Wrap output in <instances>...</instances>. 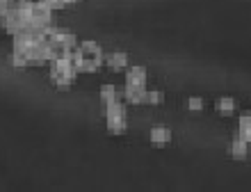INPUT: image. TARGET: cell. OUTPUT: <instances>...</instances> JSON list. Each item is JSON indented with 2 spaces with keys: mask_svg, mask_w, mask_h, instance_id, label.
<instances>
[{
  "mask_svg": "<svg viewBox=\"0 0 251 192\" xmlns=\"http://www.w3.org/2000/svg\"><path fill=\"white\" fill-rule=\"evenodd\" d=\"M78 76V69L71 64L69 57H55L50 60V78L57 87H69Z\"/></svg>",
  "mask_w": 251,
  "mask_h": 192,
  "instance_id": "6da1fadb",
  "label": "cell"
},
{
  "mask_svg": "<svg viewBox=\"0 0 251 192\" xmlns=\"http://www.w3.org/2000/svg\"><path fill=\"white\" fill-rule=\"evenodd\" d=\"M80 53L85 55V57H89V60H96V62H103L105 57H103V51H100V46L96 44V41H82V44H78Z\"/></svg>",
  "mask_w": 251,
  "mask_h": 192,
  "instance_id": "7a4b0ae2",
  "label": "cell"
},
{
  "mask_svg": "<svg viewBox=\"0 0 251 192\" xmlns=\"http://www.w3.org/2000/svg\"><path fill=\"white\" fill-rule=\"evenodd\" d=\"M149 137H151V144L165 146V144H169V142H172V131H169L167 126H155V128H151Z\"/></svg>",
  "mask_w": 251,
  "mask_h": 192,
  "instance_id": "3957f363",
  "label": "cell"
},
{
  "mask_svg": "<svg viewBox=\"0 0 251 192\" xmlns=\"http://www.w3.org/2000/svg\"><path fill=\"white\" fill-rule=\"evenodd\" d=\"M126 85H142L146 87V69L144 66H130L126 73Z\"/></svg>",
  "mask_w": 251,
  "mask_h": 192,
  "instance_id": "277c9868",
  "label": "cell"
},
{
  "mask_svg": "<svg viewBox=\"0 0 251 192\" xmlns=\"http://www.w3.org/2000/svg\"><path fill=\"white\" fill-rule=\"evenodd\" d=\"M126 101H130V103H146V87L126 85Z\"/></svg>",
  "mask_w": 251,
  "mask_h": 192,
  "instance_id": "5b68a950",
  "label": "cell"
},
{
  "mask_svg": "<svg viewBox=\"0 0 251 192\" xmlns=\"http://www.w3.org/2000/svg\"><path fill=\"white\" fill-rule=\"evenodd\" d=\"M105 119H107L110 133H114V135H121V133L128 131V119H126V114H114V117H105Z\"/></svg>",
  "mask_w": 251,
  "mask_h": 192,
  "instance_id": "8992f818",
  "label": "cell"
},
{
  "mask_svg": "<svg viewBox=\"0 0 251 192\" xmlns=\"http://www.w3.org/2000/svg\"><path fill=\"white\" fill-rule=\"evenodd\" d=\"M107 66L110 69H114V71H121V69H126V64H128V55L121 53V51H117V53H110L105 57Z\"/></svg>",
  "mask_w": 251,
  "mask_h": 192,
  "instance_id": "52a82bcc",
  "label": "cell"
},
{
  "mask_svg": "<svg viewBox=\"0 0 251 192\" xmlns=\"http://www.w3.org/2000/svg\"><path fill=\"white\" fill-rule=\"evenodd\" d=\"M247 146H249V142H247V139H242V137L238 135V137L233 139V144H231L233 158H238V160L247 158Z\"/></svg>",
  "mask_w": 251,
  "mask_h": 192,
  "instance_id": "ba28073f",
  "label": "cell"
},
{
  "mask_svg": "<svg viewBox=\"0 0 251 192\" xmlns=\"http://www.w3.org/2000/svg\"><path fill=\"white\" fill-rule=\"evenodd\" d=\"M238 135L251 144V114H242V117H240V133Z\"/></svg>",
  "mask_w": 251,
  "mask_h": 192,
  "instance_id": "9c48e42d",
  "label": "cell"
},
{
  "mask_svg": "<svg viewBox=\"0 0 251 192\" xmlns=\"http://www.w3.org/2000/svg\"><path fill=\"white\" fill-rule=\"evenodd\" d=\"M217 110L222 114H231V112H235V101L231 99V96H222V99H217Z\"/></svg>",
  "mask_w": 251,
  "mask_h": 192,
  "instance_id": "30bf717a",
  "label": "cell"
},
{
  "mask_svg": "<svg viewBox=\"0 0 251 192\" xmlns=\"http://www.w3.org/2000/svg\"><path fill=\"white\" fill-rule=\"evenodd\" d=\"M103 114H105V117H114V114H126V108H124V103L117 99V101H112V103L103 106Z\"/></svg>",
  "mask_w": 251,
  "mask_h": 192,
  "instance_id": "8fae6325",
  "label": "cell"
},
{
  "mask_svg": "<svg viewBox=\"0 0 251 192\" xmlns=\"http://www.w3.org/2000/svg\"><path fill=\"white\" fill-rule=\"evenodd\" d=\"M100 101H103V106L117 101V89H114V85H103L100 87Z\"/></svg>",
  "mask_w": 251,
  "mask_h": 192,
  "instance_id": "7c38bea8",
  "label": "cell"
},
{
  "mask_svg": "<svg viewBox=\"0 0 251 192\" xmlns=\"http://www.w3.org/2000/svg\"><path fill=\"white\" fill-rule=\"evenodd\" d=\"M165 101V94L158 92V89H151V92H146V103H151V106H158Z\"/></svg>",
  "mask_w": 251,
  "mask_h": 192,
  "instance_id": "4fadbf2b",
  "label": "cell"
},
{
  "mask_svg": "<svg viewBox=\"0 0 251 192\" xmlns=\"http://www.w3.org/2000/svg\"><path fill=\"white\" fill-rule=\"evenodd\" d=\"M187 108H190L192 112H197V110H201V108H203V99L192 96V99H187Z\"/></svg>",
  "mask_w": 251,
  "mask_h": 192,
  "instance_id": "5bb4252c",
  "label": "cell"
},
{
  "mask_svg": "<svg viewBox=\"0 0 251 192\" xmlns=\"http://www.w3.org/2000/svg\"><path fill=\"white\" fill-rule=\"evenodd\" d=\"M12 0H0V16H5L7 12H9V9H12Z\"/></svg>",
  "mask_w": 251,
  "mask_h": 192,
  "instance_id": "9a60e30c",
  "label": "cell"
},
{
  "mask_svg": "<svg viewBox=\"0 0 251 192\" xmlns=\"http://www.w3.org/2000/svg\"><path fill=\"white\" fill-rule=\"evenodd\" d=\"M41 2H46V5L53 7V9H62V7H64V2H62V0H41Z\"/></svg>",
  "mask_w": 251,
  "mask_h": 192,
  "instance_id": "2e32d148",
  "label": "cell"
},
{
  "mask_svg": "<svg viewBox=\"0 0 251 192\" xmlns=\"http://www.w3.org/2000/svg\"><path fill=\"white\" fill-rule=\"evenodd\" d=\"M62 2H64V7H66V5H73L75 0H62Z\"/></svg>",
  "mask_w": 251,
  "mask_h": 192,
  "instance_id": "e0dca14e",
  "label": "cell"
}]
</instances>
